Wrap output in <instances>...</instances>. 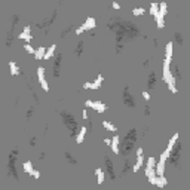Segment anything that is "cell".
<instances>
[{
	"label": "cell",
	"instance_id": "obj_1",
	"mask_svg": "<svg viewBox=\"0 0 190 190\" xmlns=\"http://www.w3.org/2000/svg\"><path fill=\"white\" fill-rule=\"evenodd\" d=\"M110 30L116 33V52H122L123 43L137 37L140 34L138 27L134 22H129L123 18H113L110 22Z\"/></svg>",
	"mask_w": 190,
	"mask_h": 190
},
{
	"label": "cell",
	"instance_id": "obj_2",
	"mask_svg": "<svg viewBox=\"0 0 190 190\" xmlns=\"http://www.w3.org/2000/svg\"><path fill=\"white\" fill-rule=\"evenodd\" d=\"M135 143H137V129L132 128V129H129L128 134L125 135V138H123V141H122V144H120L119 152L122 153L123 156H128L129 153L132 152V149L135 147Z\"/></svg>",
	"mask_w": 190,
	"mask_h": 190
},
{
	"label": "cell",
	"instance_id": "obj_3",
	"mask_svg": "<svg viewBox=\"0 0 190 190\" xmlns=\"http://www.w3.org/2000/svg\"><path fill=\"white\" fill-rule=\"evenodd\" d=\"M60 116L63 117L64 125H66V126H67V129L70 131V137L76 140L77 132H79V129H80V126H79V123H77V120H76V117H75L72 113L64 112V110H63V112H60Z\"/></svg>",
	"mask_w": 190,
	"mask_h": 190
},
{
	"label": "cell",
	"instance_id": "obj_4",
	"mask_svg": "<svg viewBox=\"0 0 190 190\" xmlns=\"http://www.w3.org/2000/svg\"><path fill=\"white\" fill-rule=\"evenodd\" d=\"M180 157H181V143H175L172 146V149L169 150V156H168V159L174 168H180V165H181Z\"/></svg>",
	"mask_w": 190,
	"mask_h": 190
},
{
	"label": "cell",
	"instance_id": "obj_5",
	"mask_svg": "<svg viewBox=\"0 0 190 190\" xmlns=\"http://www.w3.org/2000/svg\"><path fill=\"white\" fill-rule=\"evenodd\" d=\"M16 157H18V149H13L12 152L9 153L7 175H9V177H13L15 180H19V178H18V174H16V169H15V162H16Z\"/></svg>",
	"mask_w": 190,
	"mask_h": 190
},
{
	"label": "cell",
	"instance_id": "obj_6",
	"mask_svg": "<svg viewBox=\"0 0 190 190\" xmlns=\"http://www.w3.org/2000/svg\"><path fill=\"white\" fill-rule=\"evenodd\" d=\"M123 104L128 107V109H135V100L134 97L131 95V91H129V86H125L123 89Z\"/></svg>",
	"mask_w": 190,
	"mask_h": 190
},
{
	"label": "cell",
	"instance_id": "obj_7",
	"mask_svg": "<svg viewBox=\"0 0 190 190\" xmlns=\"http://www.w3.org/2000/svg\"><path fill=\"white\" fill-rule=\"evenodd\" d=\"M18 19H19V16L15 13L13 16H12V25H10V28H9V31H7V36H6V46L7 48H10L12 46V39H13V30H15V27H16V22H18Z\"/></svg>",
	"mask_w": 190,
	"mask_h": 190
},
{
	"label": "cell",
	"instance_id": "obj_8",
	"mask_svg": "<svg viewBox=\"0 0 190 190\" xmlns=\"http://www.w3.org/2000/svg\"><path fill=\"white\" fill-rule=\"evenodd\" d=\"M149 183L153 184V186H156V187H165L166 184H168V180L165 178V175H152V177H149Z\"/></svg>",
	"mask_w": 190,
	"mask_h": 190
},
{
	"label": "cell",
	"instance_id": "obj_9",
	"mask_svg": "<svg viewBox=\"0 0 190 190\" xmlns=\"http://www.w3.org/2000/svg\"><path fill=\"white\" fill-rule=\"evenodd\" d=\"M85 106L94 109L97 113H104V112L107 110V106H106L104 103H101V101H91V100H88V101L85 103Z\"/></svg>",
	"mask_w": 190,
	"mask_h": 190
},
{
	"label": "cell",
	"instance_id": "obj_10",
	"mask_svg": "<svg viewBox=\"0 0 190 190\" xmlns=\"http://www.w3.org/2000/svg\"><path fill=\"white\" fill-rule=\"evenodd\" d=\"M55 18H57V9H55V10L52 12V15H51V18H49V19H45V21H43L42 24H37V27H39V28H42V30H43L45 33H48V30H49L51 24H52V22L55 21Z\"/></svg>",
	"mask_w": 190,
	"mask_h": 190
},
{
	"label": "cell",
	"instance_id": "obj_11",
	"mask_svg": "<svg viewBox=\"0 0 190 190\" xmlns=\"http://www.w3.org/2000/svg\"><path fill=\"white\" fill-rule=\"evenodd\" d=\"M104 162H106V171H107V175L110 180H114L116 178V174H114V168H113V162L110 160V157L106 154L104 156Z\"/></svg>",
	"mask_w": 190,
	"mask_h": 190
},
{
	"label": "cell",
	"instance_id": "obj_12",
	"mask_svg": "<svg viewBox=\"0 0 190 190\" xmlns=\"http://www.w3.org/2000/svg\"><path fill=\"white\" fill-rule=\"evenodd\" d=\"M61 60H63V54H57L54 57V77L60 76V70H61Z\"/></svg>",
	"mask_w": 190,
	"mask_h": 190
},
{
	"label": "cell",
	"instance_id": "obj_13",
	"mask_svg": "<svg viewBox=\"0 0 190 190\" xmlns=\"http://www.w3.org/2000/svg\"><path fill=\"white\" fill-rule=\"evenodd\" d=\"M143 162H144V154H143V149L141 147H138L137 149V162H135V165L132 166V171L134 172H137L141 166H143Z\"/></svg>",
	"mask_w": 190,
	"mask_h": 190
},
{
	"label": "cell",
	"instance_id": "obj_14",
	"mask_svg": "<svg viewBox=\"0 0 190 190\" xmlns=\"http://www.w3.org/2000/svg\"><path fill=\"white\" fill-rule=\"evenodd\" d=\"M95 25H97V22H95V18H92V16H88V18H86V21H85V24H82V28L86 31V30H92V28H95Z\"/></svg>",
	"mask_w": 190,
	"mask_h": 190
},
{
	"label": "cell",
	"instance_id": "obj_15",
	"mask_svg": "<svg viewBox=\"0 0 190 190\" xmlns=\"http://www.w3.org/2000/svg\"><path fill=\"white\" fill-rule=\"evenodd\" d=\"M86 132H88V128H86V126H80V129H79L77 137H76L77 144H82V143H83V140H85V137H86Z\"/></svg>",
	"mask_w": 190,
	"mask_h": 190
},
{
	"label": "cell",
	"instance_id": "obj_16",
	"mask_svg": "<svg viewBox=\"0 0 190 190\" xmlns=\"http://www.w3.org/2000/svg\"><path fill=\"white\" fill-rule=\"evenodd\" d=\"M30 30H31V27H30V25H25V27H24V30H22V33H21L18 37L22 39V40H25V42L28 43V42L33 39L31 36H30Z\"/></svg>",
	"mask_w": 190,
	"mask_h": 190
},
{
	"label": "cell",
	"instance_id": "obj_17",
	"mask_svg": "<svg viewBox=\"0 0 190 190\" xmlns=\"http://www.w3.org/2000/svg\"><path fill=\"white\" fill-rule=\"evenodd\" d=\"M171 77H172V80L177 83V80H181V73H180V69H178V66H172V69H171Z\"/></svg>",
	"mask_w": 190,
	"mask_h": 190
},
{
	"label": "cell",
	"instance_id": "obj_18",
	"mask_svg": "<svg viewBox=\"0 0 190 190\" xmlns=\"http://www.w3.org/2000/svg\"><path fill=\"white\" fill-rule=\"evenodd\" d=\"M110 147H112L113 153L119 154V149H120V146H119V135H114L113 138H112V144H110Z\"/></svg>",
	"mask_w": 190,
	"mask_h": 190
},
{
	"label": "cell",
	"instance_id": "obj_19",
	"mask_svg": "<svg viewBox=\"0 0 190 190\" xmlns=\"http://www.w3.org/2000/svg\"><path fill=\"white\" fill-rule=\"evenodd\" d=\"M95 174H97V181H98V184H103V181H104V178H106L104 171H103L101 168H97V169H95Z\"/></svg>",
	"mask_w": 190,
	"mask_h": 190
},
{
	"label": "cell",
	"instance_id": "obj_20",
	"mask_svg": "<svg viewBox=\"0 0 190 190\" xmlns=\"http://www.w3.org/2000/svg\"><path fill=\"white\" fill-rule=\"evenodd\" d=\"M103 126L107 129V131H112V132H117V126L112 123V122H109V120H103Z\"/></svg>",
	"mask_w": 190,
	"mask_h": 190
},
{
	"label": "cell",
	"instance_id": "obj_21",
	"mask_svg": "<svg viewBox=\"0 0 190 190\" xmlns=\"http://www.w3.org/2000/svg\"><path fill=\"white\" fill-rule=\"evenodd\" d=\"M154 85H156V75H154V72H152V73L149 75V79H147V88H149V89H153Z\"/></svg>",
	"mask_w": 190,
	"mask_h": 190
},
{
	"label": "cell",
	"instance_id": "obj_22",
	"mask_svg": "<svg viewBox=\"0 0 190 190\" xmlns=\"http://www.w3.org/2000/svg\"><path fill=\"white\" fill-rule=\"evenodd\" d=\"M103 80H104V77H103V75H98V77H97V80L91 83V89H100V86H101Z\"/></svg>",
	"mask_w": 190,
	"mask_h": 190
},
{
	"label": "cell",
	"instance_id": "obj_23",
	"mask_svg": "<svg viewBox=\"0 0 190 190\" xmlns=\"http://www.w3.org/2000/svg\"><path fill=\"white\" fill-rule=\"evenodd\" d=\"M9 69H10V75H12V76L19 75V69H18V64H16L15 61H10V63H9Z\"/></svg>",
	"mask_w": 190,
	"mask_h": 190
},
{
	"label": "cell",
	"instance_id": "obj_24",
	"mask_svg": "<svg viewBox=\"0 0 190 190\" xmlns=\"http://www.w3.org/2000/svg\"><path fill=\"white\" fill-rule=\"evenodd\" d=\"M22 168H24V171L28 174V175H31L33 172H34V169H33V163L30 162V160H27V162H24L22 163Z\"/></svg>",
	"mask_w": 190,
	"mask_h": 190
},
{
	"label": "cell",
	"instance_id": "obj_25",
	"mask_svg": "<svg viewBox=\"0 0 190 190\" xmlns=\"http://www.w3.org/2000/svg\"><path fill=\"white\" fill-rule=\"evenodd\" d=\"M168 13V6H166V3H159V16H162V18H165V15Z\"/></svg>",
	"mask_w": 190,
	"mask_h": 190
},
{
	"label": "cell",
	"instance_id": "obj_26",
	"mask_svg": "<svg viewBox=\"0 0 190 190\" xmlns=\"http://www.w3.org/2000/svg\"><path fill=\"white\" fill-rule=\"evenodd\" d=\"M45 54H46V49H45L43 46H40V48H37V51H36V54H34V58H36V60H43V58H45Z\"/></svg>",
	"mask_w": 190,
	"mask_h": 190
},
{
	"label": "cell",
	"instance_id": "obj_27",
	"mask_svg": "<svg viewBox=\"0 0 190 190\" xmlns=\"http://www.w3.org/2000/svg\"><path fill=\"white\" fill-rule=\"evenodd\" d=\"M172 46H174L172 42H169L166 45V48H165V58H172Z\"/></svg>",
	"mask_w": 190,
	"mask_h": 190
},
{
	"label": "cell",
	"instance_id": "obj_28",
	"mask_svg": "<svg viewBox=\"0 0 190 190\" xmlns=\"http://www.w3.org/2000/svg\"><path fill=\"white\" fill-rule=\"evenodd\" d=\"M55 49H57V45H52V46L46 51V54H45V58H43V60H49V58H52V57H54V54H55Z\"/></svg>",
	"mask_w": 190,
	"mask_h": 190
},
{
	"label": "cell",
	"instance_id": "obj_29",
	"mask_svg": "<svg viewBox=\"0 0 190 190\" xmlns=\"http://www.w3.org/2000/svg\"><path fill=\"white\" fill-rule=\"evenodd\" d=\"M131 166H132L131 160H129V159H126V160H125V165H123V169H122V175H126V174L131 171Z\"/></svg>",
	"mask_w": 190,
	"mask_h": 190
},
{
	"label": "cell",
	"instance_id": "obj_30",
	"mask_svg": "<svg viewBox=\"0 0 190 190\" xmlns=\"http://www.w3.org/2000/svg\"><path fill=\"white\" fill-rule=\"evenodd\" d=\"M157 13H159V4H157V3H152V4H150V15H153V16L156 18Z\"/></svg>",
	"mask_w": 190,
	"mask_h": 190
},
{
	"label": "cell",
	"instance_id": "obj_31",
	"mask_svg": "<svg viewBox=\"0 0 190 190\" xmlns=\"http://www.w3.org/2000/svg\"><path fill=\"white\" fill-rule=\"evenodd\" d=\"M82 52H83V40H80L79 43L76 45V51H75V55L76 57H80L82 55Z\"/></svg>",
	"mask_w": 190,
	"mask_h": 190
},
{
	"label": "cell",
	"instance_id": "obj_32",
	"mask_svg": "<svg viewBox=\"0 0 190 190\" xmlns=\"http://www.w3.org/2000/svg\"><path fill=\"white\" fill-rule=\"evenodd\" d=\"M37 79H39L40 83L45 82V69H43V67H39L37 69Z\"/></svg>",
	"mask_w": 190,
	"mask_h": 190
},
{
	"label": "cell",
	"instance_id": "obj_33",
	"mask_svg": "<svg viewBox=\"0 0 190 190\" xmlns=\"http://www.w3.org/2000/svg\"><path fill=\"white\" fill-rule=\"evenodd\" d=\"M64 156H66V159H67V162H69V163H73V165H76V163H77V160L75 159V156H73V154H70L69 152L64 153Z\"/></svg>",
	"mask_w": 190,
	"mask_h": 190
},
{
	"label": "cell",
	"instance_id": "obj_34",
	"mask_svg": "<svg viewBox=\"0 0 190 190\" xmlns=\"http://www.w3.org/2000/svg\"><path fill=\"white\" fill-rule=\"evenodd\" d=\"M177 140H178V134H174V135H172V138L169 140V143H168V147H166V149H169V150H171V149H172V146L177 143Z\"/></svg>",
	"mask_w": 190,
	"mask_h": 190
},
{
	"label": "cell",
	"instance_id": "obj_35",
	"mask_svg": "<svg viewBox=\"0 0 190 190\" xmlns=\"http://www.w3.org/2000/svg\"><path fill=\"white\" fill-rule=\"evenodd\" d=\"M72 30H73V24H72V25H69L67 28H64V30H63V33H61V39L66 37V36H67V34H69Z\"/></svg>",
	"mask_w": 190,
	"mask_h": 190
},
{
	"label": "cell",
	"instance_id": "obj_36",
	"mask_svg": "<svg viewBox=\"0 0 190 190\" xmlns=\"http://www.w3.org/2000/svg\"><path fill=\"white\" fill-rule=\"evenodd\" d=\"M154 166H156V159H154V157H149V160H147V168H153V169H154Z\"/></svg>",
	"mask_w": 190,
	"mask_h": 190
},
{
	"label": "cell",
	"instance_id": "obj_37",
	"mask_svg": "<svg viewBox=\"0 0 190 190\" xmlns=\"http://www.w3.org/2000/svg\"><path fill=\"white\" fill-rule=\"evenodd\" d=\"M144 12H146V10H144V7H135V9L132 10V13H134V15H137V16H138V15H143Z\"/></svg>",
	"mask_w": 190,
	"mask_h": 190
},
{
	"label": "cell",
	"instance_id": "obj_38",
	"mask_svg": "<svg viewBox=\"0 0 190 190\" xmlns=\"http://www.w3.org/2000/svg\"><path fill=\"white\" fill-rule=\"evenodd\" d=\"M174 39H175V42H177L178 45H183V36H181V33H175V34H174Z\"/></svg>",
	"mask_w": 190,
	"mask_h": 190
},
{
	"label": "cell",
	"instance_id": "obj_39",
	"mask_svg": "<svg viewBox=\"0 0 190 190\" xmlns=\"http://www.w3.org/2000/svg\"><path fill=\"white\" fill-rule=\"evenodd\" d=\"M24 48H25V51H27V52H28V54H33V55H34V54H36V51H34V48H33V46H31V45H28V43H27V45H25V46H24Z\"/></svg>",
	"mask_w": 190,
	"mask_h": 190
},
{
	"label": "cell",
	"instance_id": "obj_40",
	"mask_svg": "<svg viewBox=\"0 0 190 190\" xmlns=\"http://www.w3.org/2000/svg\"><path fill=\"white\" fill-rule=\"evenodd\" d=\"M168 89H169L172 94H177V92H178V89H177V86H175L174 83H168Z\"/></svg>",
	"mask_w": 190,
	"mask_h": 190
},
{
	"label": "cell",
	"instance_id": "obj_41",
	"mask_svg": "<svg viewBox=\"0 0 190 190\" xmlns=\"http://www.w3.org/2000/svg\"><path fill=\"white\" fill-rule=\"evenodd\" d=\"M34 113V107H30L28 110H27V114H25V117H27V120H30L31 119V116Z\"/></svg>",
	"mask_w": 190,
	"mask_h": 190
},
{
	"label": "cell",
	"instance_id": "obj_42",
	"mask_svg": "<svg viewBox=\"0 0 190 190\" xmlns=\"http://www.w3.org/2000/svg\"><path fill=\"white\" fill-rule=\"evenodd\" d=\"M86 128H88V131H92L94 129V125H92V120L91 119H88V126Z\"/></svg>",
	"mask_w": 190,
	"mask_h": 190
},
{
	"label": "cell",
	"instance_id": "obj_43",
	"mask_svg": "<svg viewBox=\"0 0 190 190\" xmlns=\"http://www.w3.org/2000/svg\"><path fill=\"white\" fill-rule=\"evenodd\" d=\"M144 114H146V116L150 114V106H144Z\"/></svg>",
	"mask_w": 190,
	"mask_h": 190
},
{
	"label": "cell",
	"instance_id": "obj_44",
	"mask_svg": "<svg viewBox=\"0 0 190 190\" xmlns=\"http://www.w3.org/2000/svg\"><path fill=\"white\" fill-rule=\"evenodd\" d=\"M36 143H37V140H36L34 137H33V138H30V146H31V147H34V146H36Z\"/></svg>",
	"mask_w": 190,
	"mask_h": 190
},
{
	"label": "cell",
	"instance_id": "obj_45",
	"mask_svg": "<svg viewBox=\"0 0 190 190\" xmlns=\"http://www.w3.org/2000/svg\"><path fill=\"white\" fill-rule=\"evenodd\" d=\"M31 177H33V178H36V180H37L39 177H40V172H39V171H36V169H34V172H33V174H31Z\"/></svg>",
	"mask_w": 190,
	"mask_h": 190
},
{
	"label": "cell",
	"instance_id": "obj_46",
	"mask_svg": "<svg viewBox=\"0 0 190 190\" xmlns=\"http://www.w3.org/2000/svg\"><path fill=\"white\" fill-rule=\"evenodd\" d=\"M83 31H85V30L82 28V25H80V27H77V28H76V34H82Z\"/></svg>",
	"mask_w": 190,
	"mask_h": 190
},
{
	"label": "cell",
	"instance_id": "obj_47",
	"mask_svg": "<svg viewBox=\"0 0 190 190\" xmlns=\"http://www.w3.org/2000/svg\"><path fill=\"white\" fill-rule=\"evenodd\" d=\"M83 89H91V82H86V83H83Z\"/></svg>",
	"mask_w": 190,
	"mask_h": 190
},
{
	"label": "cell",
	"instance_id": "obj_48",
	"mask_svg": "<svg viewBox=\"0 0 190 190\" xmlns=\"http://www.w3.org/2000/svg\"><path fill=\"white\" fill-rule=\"evenodd\" d=\"M143 97H144V100H150V94L146 91V92H143Z\"/></svg>",
	"mask_w": 190,
	"mask_h": 190
},
{
	"label": "cell",
	"instance_id": "obj_49",
	"mask_svg": "<svg viewBox=\"0 0 190 190\" xmlns=\"http://www.w3.org/2000/svg\"><path fill=\"white\" fill-rule=\"evenodd\" d=\"M112 6H113V9H116V10H119V9H120V4H119V3H116V1H114Z\"/></svg>",
	"mask_w": 190,
	"mask_h": 190
},
{
	"label": "cell",
	"instance_id": "obj_50",
	"mask_svg": "<svg viewBox=\"0 0 190 190\" xmlns=\"http://www.w3.org/2000/svg\"><path fill=\"white\" fill-rule=\"evenodd\" d=\"M104 143H106L107 146H110V144H112V140H110V138H106V140H104Z\"/></svg>",
	"mask_w": 190,
	"mask_h": 190
},
{
	"label": "cell",
	"instance_id": "obj_51",
	"mask_svg": "<svg viewBox=\"0 0 190 190\" xmlns=\"http://www.w3.org/2000/svg\"><path fill=\"white\" fill-rule=\"evenodd\" d=\"M45 157H46V154H45V153H40V156H39V159H40V160H43Z\"/></svg>",
	"mask_w": 190,
	"mask_h": 190
},
{
	"label": "cell",
	"instance_id": "obj_52",
	"mask_svg": "<svg viewBox=\"0 0 190 190\" xmlns=\"http://www.w3.org/2000/svg\"><path fill=\"white\" fill-rule=\"evenodd\" d=\"M83 117H85V119H89V117H88V113H86V110H85V109H83Z\"/></svg>",
	"mask_w": 190,
	"mask_h": 190
}]
</instances>
